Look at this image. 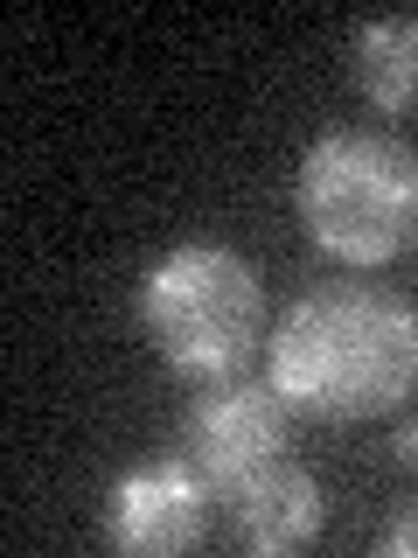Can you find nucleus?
Segmentation results:
<instances>
[{"instance_id":"obj_7","label":"nucleus","mask_w":418,"mask_h":558,"mask_svg":"<svg viewBox=\"0 0 418 558\" xmlns=\"http://www.w3.org/2000/svg\"><path fill=\"white\" fill-rule=\"evenodd\" d=\"M348 77L377 112L418 105V14H383L348 35Z\"/></svg>"},{"instance_id":"obj_1","label":"nucleus","mask_w":418,"mask_h":558,"mask_svg":"<svg viewBox=\"0 0 418 558\" xmlns=\"http://www.w3.org/2000/svg\"><path fill=\"white\" fill-rule=\"evenodd\" d=\"M266 384L307 418H377L418 391V307L383 287H321L266 336Z\"/></svg>"},{"instance_id":"obj_3","label":"nucleus","mask_w":418,"mask_h":558,"mask_svg":"<svg viewBox=\"0 0 418 558\" xmlns=\"http://www.w3.org/2000/svg\"><path fill=\"white\" fill-rule=\"evenodd\" d=\"M139 328L182 377H237L266 342V279L231 244H174L139 279Z\"/></svg>"},{"instance_id":"obj_9","label":"nucleus","mask_w":418,"mask_h":558,"mask_svg":"<svg viewBox=\"0 0 418 558\" xmlns=\"http://www.w3.org/2000/svg\"><path fill=\"white\" fill-rule=\"evenodd\" d=\"M391 447H397V461H405V468H418V418H411V426H405V433H397V440H391Z\"/></svg>"},{"instance_id":"obj_2","label":"nucleus","mask_w":418,"mask_h":558,"mask_svg":"<svg viewBox=\"0 0 418 558\" xmlns=\"http://www.w3.org/2000/svg\"><path fill=\"white\" fill-rule=\"evenodd\" d=\"M300 223L342 266H391L418 238V154L391 133L328 126L300 154Z\"/></svg>"},{"instance_id":"obj_6","label":"nucleus","mask_w":418,"mask_h":558,"mask_svg":"<svg viewBox=\"0 0 418 558\" xmlns=\"http://www.w3.org/2000/svg\"><path fill=\"white\" fill-rule=\"evenodd\" d=\"M223 502H231V531L251 551H300V545L321 537V517H328L321 482H314L300 461H286V453L266 461V468H251L244 482H231Z\"/></svg>"},{"instance_id":"obj_4","label":"nucleus","mask_w":418,"mask_h":558,"mask_svg":"<svg viewBox=\"0 0 418 558\" xmlns=\"http://www.w3.org/2000/svg\"><path fill=\"white\" fill-rule=\"evenodd\" d=\"M286 398L272 384H244V377H217L196 405L182 412V461L217 488L244 482L251 468H266L286 453Z\"/></svg>"},{"instance_id":"obj_5","label":"nucleus","mask_w":418,"mask_h":558,"mask_svg":"<svg viewBox=\"0 0 418 558\" xmlns=\"http://www.w3.org/2000/svg\"><path fill=\"white\" fill-rule=\"evenodd\" d=\"M209 488L196 468L174 453V461H147L133 475H119L112 488V510H104V537L119 551H139V558H168V551H188L202 545L209 531Z\"/></svg>"},{"instance_id":"obj_8","label":"nucleus","mask_w":418,"mask_h":558,"mask_svg":"<svg viewBox=\"0 0 418 558\" xmlns=\"http://www.w3.org/2000/svg\"><path fill=\"white\" fill-rule=\"evenodd\" d=\"M377 551L383 558H418V502H405V510L391 517V531L377 537Z\"/></svg>"}]
</instances>
